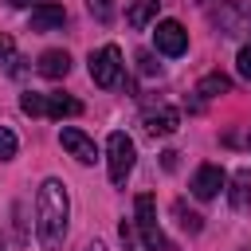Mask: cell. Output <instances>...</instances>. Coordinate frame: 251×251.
Wrapping results in <instances>:
<instances>
[{
    "mask_svg": "<svg viewBox=\"0 0 251 251\" xmlns=\"http://www.w3.org/2000/svg\"><path fill=\"white\" fill-rule=\"evenodd\" d=\"M90 12H94V16H98V20H102V24H106V20H110V12H114V8H110V0H90Z\"/></svg>",
    "mask_w": 251,
    "mask_h": 251,
    "instance_id": "ffe728a7",
    "label": "cell"
},
{
    "mask_svg": "<svg viewBox=\"0 0 251 251\" xmlns=\"http://www.w3.org/2000/svg\"><path fill=\"white\" fill-rule=\"evenodd\" d=\"M16 149H20L16 133H12L8 126H0V161H12V157H16Z\"/></svg>",
    "mask_w": 251,
    "mask_h": 251,
    "instance_id": "e0dca14e",
    "label": "cell"
},
{
    "mask_svg": "<svg viewBox=\"0 0 251 251\" xmlns=\"http://www.w3.org/2000/svg\"><path fill=\"white\" fill-rule=\"evenodd\" d=\"M126 20L129 27H145L149 20H157V0H126Z\"/></svg>",
    "mask_w": 251,
    "mask_h": 251,
    "instance_id": "7c38bea8",
    "label": "cell"
},
{
    "mask_svg": "<svg viewBox=\"0 0 251 251\" xmlns=\"http://www.w3.org/2000/svg\"><path fill=\"white\" fill-rule=\"evenodd\" d=\"M216 20L224 24V31L227 35H251V8L247 4H224L220 12H216Z\"/></svg>",
    "mask_w": 251,
    "mask_h": 251,
    "instance_id": "ba28073f",
    "label": "cell"
},
{
    "mask_svg": "<svg viewBox=\"0 0 251 251\" xmlns=\"http://www.w3.org/2000/svg\"><path fill=\"white\" fill-rule=\"evenodd\" d=\"M90 78L102 90L118 86V78H122V51H118V43H106V47H98L90 55Z\"/></svg>",
    "mask_w": 251,
    "mask_h": 251,
    "instance_id": "277c9868",
    "label": "cell"
},
{
    "mask_svg": "<svg viewBox=\"0 0 251 251\" xmlns=\"http://www.w3.org/2000/svg\"><path fill=\"white\" fill-rule=\"evenodd\" d=\"M118 231H122V243H126V251H137V247H133V231H129V224H122Z\"/></svg>",
    "mask_w": 251,
    "mask_h": 251,
    "instance_id": "44dd1931",
    "label": "cell"
},
{
    "mask_svg": "<svg viewBox=\"0 0 251 251\" xmlns=\"http://www.w3.org/2000/svg\"><path fill=\"white\" fill-rule=\"evenodd\" d=\"M224 184H227V173H224L220 165H200V169L192 173V196H196V200H212V196H220Z\"/></svg>",
    "mask_w": 251,
    "mask_h": 251,
    "instance_id": "8992f818",
    "label": "cell"
},
{
    "mask_svg": "<svg viewBox=\"0 0 251 251\" xmlns=\"http://www.w3.org/2000/svg\"><path fill=\"white\" fill-rule=\"evenodd\" d=\"M106 161H110V180L114 184H126V176L133 173V161H137V145L129 141V133L114 129L106 137Z\"/></svg>",
    "mask_w": 251,
    "mask_h": 251,
    "instance_id": "7a4b0ae2",
    "label": "cell"
},
{
    "mask_svg": "<svg viewBox=\"0 0 251 251\" xmlns=\"http://www.w3.org/2000/svg\"><path fill=\"white\" fill-rule=\"evenodd\" d=\"M137 231H141L145 251H173L169 239H165V231H161V224H157V200L149 192L137 196Z\"/></svg>",
    "mask_w": 251,
    "mask_h": 251,
    "instance_id": "3957f363",
    "label": "cell"
},
{
    "mask_svg": "<svg viewBox=\"0 0 251 251\" xmlns=\"http://www.w3.org/2000/svg\"><path fill=\"white\" fill-rule=\"evenodd\" d=\"M235 67H239V75L251 82V47H239V55H235Z\"/></svg>",
    "mask_w": 251,
    "mask_h": 251,
    "instance_id": "d6986e66",
    "label": "cell"
},
{
    "mask_svg": "<svg viewBox=\"0 0 251 251\" xmlns=\"http://www.w3.org/2000/svg\"><path fill=\"white\" fill-rule=\"evenodd\" d=\"M59 141H63V149H67L75 161H82V165H94L98 149H94V141H90L82 129H75V126H63V129H59Z\"/></svg>",
    "mask_w": 251,
    "mask_h": 251,
    "instance_id": "52a82bcc",
    "label": "cell"
},
{
    "mask_svg": "<svg viewBox=\"0 0 251 251\" xmlns=\"http://www.w3.org/2000/svg\"><path fill=\"white\" fill-rule=\"evenodd\" d=\"M0 251H4V235H0Z\"/></svg>",
    "mask_w": 251,
    "mask_h": 251,
    "instance_id": "d4e9b609",
    "label": "cell"
},
{
    "mask_svg": "<svg viewBox=\"0 0 251 251\" xmlns=\"http://www.w3.org/2000/svg\"><path fill=\"white\" fill-rule=\"evenodd\" d=\"M4 4H8V8H27L31 0H4Z\"/></svg>",
    "mask_w": 251,
    "mask_h": 251,
    "instance_id": "603a6c76",
    "label": "cell"
},
{
    "mask_svg": "<svg viewBox=\"0 0 251 251\" xmlns=\"http://www.w3.org/2000/svg\"><path fill=\"white\" fill-rule=\"evenodd\" d=\"M176 216H180V227L184 231H200V216L196 212H184V204H176Z\"/></svg>",
    "mask_w": 251,
    "mask_h": 251,
    "instance_id": "ac0fdd59",
    "label": "cell"
},
{
    "mask_svg": "<svg viewBox=\"0 0 251 251\" xmlns=\"http://www.w3.org/2000/svg\"><path fill=\"white\" fill-rule=\"evenodd\" d=\"M4 51H12V43H8L4 35H0V55H4Z\"/></svg>",
    "mask_w": 251,
    "mask_h": 251,
    "instance_id": "cb8c5ba5",
    "label": "cell"
},
{
    "mask_svg": "<svg viewBox=\"0 0 251 251\" xmlns=\"http://www.w3.org/2000/svg\"><path fill=\"white\" fill-rule=\"evenodd\" d=\"M161 165H165V169H176V153H173V149H169V153H161Z\"/></svg>",
    "mask_w": 251,
    "mask_h": 251,
    "instance_id": "7402d4cb",
    "label": "cell"
},
{
    "mask_svg": "<svg viewBox=\"0 0 251 251\" xmlns=\"http://www.w3.org/2000/svg\"><path fill=\"white\" fill-rule=\"evenodd\" d=\"M47 114L63 122V118L82 114V102H78V98H71V94H47Z\"/></svg>",
    "mask_w": 251,
    "mask_h": 251,
    "instance_id": "4fadbf2b",
    "label": "cell"
},
{
    "mask_svg": "<svg viewBox=\"0 0 251 251\" xmlns=\"http://www.w3.org/2000/svg\"><path fill=\"white\" fill-rule=\"evenodd\" d=\"M227 90H231V78H227V75H220V71L204 75V78H200V86H196V94H204V98H216V94H227Z\"/></svg>",
    "mask_w": 251,
    "mask_h": 251,
    "instance_id": "9a60e30c",
    "label": "cell"
},
{
    "mask_svg": "<svg viewBox=\"0 0 251 251\" xmlns=\"http://www.w3.org/2000/svg\"><path fill=\"white\" fill-rule=\"evenodd\" d=\"M176 126H180V114H176L173 106H157V110H145V129H149L153 137H157V133L165 137V133H173Z\"/></svg>",
    "mask_w": 251,
    "mask_h": 251,
    "instance_id": "30bf717a",
    "label": "cell"
},
{
    "mask_svg": "<svg viewBox=\"0 0 251 251\" xmlns=\"http://www.w3.org/2000/svg\"><path fill=\"white\" fill-rule=\"evenodd\" d=\"M67 216H71V200H67V188L63 180L47 176L35 192V235H39V247L43 251H59L63 239H67Z\"/></svg>",
    "mask_w": 251,
    "mask_h": 251,
    "instance_id": "6da1fadb",
    "label": "cell"
},
{
    "mask_svg": "<svg viewBox=\"0 0 251 251\" xmlns=\"http://www.w3.org/2000/svg\"><path fill=\"white\" fill-rule=\"evenodd\" d=\"M35 71H39L43 78H67V71H71V55H67V51H43L39 63H35Z\"/></svg>",
    "mask_w": 251,
    "mask_h": 251,
    "instance_id": "8fae6325",
    "label": "cell"
},
{
    "mask_svg": "<svg viewBox=\"0 0 251 251\" xmlns=\"http://www.w3.org/2000/svg\"><path fill=\"white\" fill-rule=\"evenodd\" d=\"M153 43H157V51H161V55L176 59V55H184V51H188V31H184L176 20H161V24H157V31H153Z\"/></svg>",
    "mask_w": 251,
    "mask_h": 251,
    "instance_id": "5b68a950",
    "label": "cell"
},
{
    "mask_svg": "<svg viewBox=\"0 0 251 251\" xmlns=\"http://www.w3.org/2000/svg\"><path fill=\"white\" fill-rule=\"evenodd\" d=\"M63 20H67L63 4L43 0V4H35V8H31V31H55V27H63Z\"/></svg>",
    "mask_w": 251,
    "mask_h": 251,
    "instance_id": "9c48e42d",
    "label": "cell"
},
{
    "mask_svg": "<svg viewBox=\"0 0 251 251\" xmlns=\"http://www.w3.org/2000/svg\"><path fill=\"white\" fill-rule=\"evenodd\" d=\"M231 208H235V212L251 208V169H239V173H235V188H231Z\"/></svg>",
    "mask_w": 251,
    "mask_h": 251,
    "instance_id": "5bb4252c",
    "label": "cell"
},
{
    "mask_svg": "<svg viewBox=\"0 0 251 251\" xmlns=\"http://www.w3.org/2000/svg\"><path fill=\"white\" fill-rule=\"evenodd\" d=\"M20 110H24V114H31V118H39V114H47V94H35V90H27V94H20Z\"/></svg>",
    "mask_w": 251,
    "mask_h": 251,
    "instance_id": "2e32d148",
    "label": "cell"
}]
</instances>
